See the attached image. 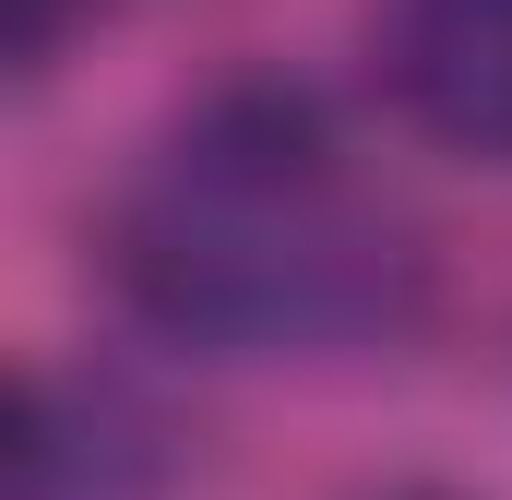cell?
Segmentation results:
<instances>
[{
  "mask_svg": "<svg viewBox=\"0 0 512 500\" xmlns=\"http://www.w3.org/2000/svg\"><path fill=\"white\" fill-rule=\"evenodd\" d=\"M370 500H465V489H417V477H405V489H370Z\"/></svg>",
  "mask_w": 512,
  "mask_h": 500,
  "instance_id": "3",
  "label": "cell"
},
{
  "mask_svg": "<svg viewBox=\"0 0 512 500\" xmlns=\"http://www.w3.org/2000/svg\"><path fill=\"white\" fill-rule=\"evenodd\" d=\"M370 72L429 143L512 167V0H382Z\"/></svg>",
  "mask_w": 512,
  "mask_h": 500,
  "instance_id": "2",
  "label": "cell"
},
{
  "mask_svg": "<svg viewBox=\"0 0 512 500\" xmlns=\"http://www.w3.org/2000/svg\"><path fill=\"white\" fill-rule=\"evenodd\" d=\"M131 310L203 358H334L417 310V250L346 179L334 120L298 84H227L143 155L108 227Z\"/></svg>",
  "mask_w": 512,
  "mask_h": 500,
  "instance_id": "1",
  "label": "cell"
}]
</instances>
